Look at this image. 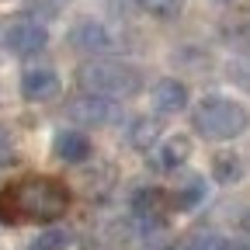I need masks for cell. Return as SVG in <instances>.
Listing matches in <instances>:
<instances>
[{
  "label": "cell",
  "instance_id": "1",
  "mask_svg": "<svg viewBox=\"0 0 250 250\" xmlns=\"http://www.w3.org/2000/svg\"><path fill=\"white\" fill-rule=\"evenodd\" d=\"M70 208V188L59 177L28 174L7 188H0V223H56Z\"/></svg>",
  "mask_w": 250,
  "mask_h": 250
},
{
  "label": "cell",
  "instance_id": "2",
  "mask_svg": "<svg viewBox=\"0 0 250 250\" xmlns=\"http://www.w3.org/2000/svg\"><path fill=\"white\" fill-rule=\"evenodd\" d=\"M77 87L104 101L136 98L143 90V70L125 59H87L77 66Z\"/></svg>",
  "mask_w": 250,
  "mask_h": 250
},
{
  "label": "cell",
  "instance_id": "3",
  "mask_svg": "<svg viewBox=\"0 0 250 250\" xmlns=\"http://www.w3.org/2000/svg\"><path fill=\"white\" fill-rule=\"evenodd\" d=\"M247 125H250L247 108L229 98H205L195 108V129L205 139H236L247 132Z\"/></svg>",
  "mask_w": 250,
  "mask_h": 250
},
{
  "label": "cell",
  "instance_id": "4",
  "mask_svg": "<svg viewBox=\"0 0 250 250\" xmlns=\"http://www.w3.org/2000/svg\"><path fill=\"white\" fill-rule=\"evenodd\" d=\"M4 45L14 56H35V52H42L49 45V31L39 21H14L4 31Z\"/></svg>",
  "mask_w": 250,
  "mask_h": 250
},
{
  "label": "cell",
  "instance_id": "5",
  "mask_svg": "<svg viewBox=\"0 0 250 250\" xmlns=\"http://www.w3.org/2000/svg\"><path fill=\"white\" fill-rule=\"evenodd\" d=\"M70 45L73 49H80V52H108L111 45H115V35L101 24V21H90V18H83V21H77L73 28H70Z\"/></svg>",
  "mask_w": 250,
  "mask_h": 250
},
{
  "label": "cell",
  "instance_id": "6",
  "mask_svg": "<svg viewBox=\"0 0 250 250\" xmlns=\"http://www.w3.org/2000/svg\"><path fill=\"white\" fill-rule=\"evenodd\" d=\"M59 94V77L49 66H35V70H24L21 77V98L24 101H49Z\"/></svg>",
  "mask_w": 250,
  "mask_h": 250
},
{
  "label": "cell",
  "instance_id": "7",
  "mask_svg": "<svg viewBox=\"0 0 250 250\" xmlns=\"http://www.w3.org/2000/svg\"><path fill=\"white\" fill-rule=\"evenodd\" d=\"M153 108L160 115H177L188 108V87L177 77H164L160 83L153 87Z\"/></svg>",
  "mask_w": 250,
  "mask_h": 250
},
{
  "label": "cell",
  "instance_id": "8",
  "mask_svg": "<svg viewBox=\"0 0 250 250\" xmlns=\"http://www.w3.org/2000/svg\"><path fill=\"white\" fill-rule=\"evenodd\" d=\"M66 111H70V118H77L83 125H104L111 118V104L104 98H94V94H80V98H73L66 104Z\"/></svg>",
  "mask_w": 250,
  "mask_h": 250
},
{
  "label": "cell",
  "instance_id": "9",
  "mask_svg": "<svg viewBox=\"0 0 250 250\" xmlns=\"http://www.w3.org/2000/svg\"><path fill=\"white\" fill-rule=\"evenodd\" d=\"M52 149H56V156L62 164H83L87 156H90V139L83 136V132H77V129H62L59 136H56V143H52Z\"/></svg>",
  "mask_w": 250,
  "mask_h": 250
},
{
  "label": "cell",
  "instance_id": "10",
  "mask_svg": "<svg viewBox=\"0 0 250 250\" xmlns=\"http://www.w3.org/2000/svg\"><path fill=\"white\" fill-rule=\"evenodd\" d=\"M223 35H226V42L250 49V4H240V7L223 21Z\"/></svg>",
  "mask_w": 250,
  "mask_h": 250
},
{
  "label": "cell",
  "instance_id": "11",
  "mask_svg": "<svg viewBox=\"0 0 250 250\" xmlns=\"http://www.w3.org/2000/svg\"><path fill=\"white\" fill-rule=\"evenodd\" d=\"M188 156H191V139L188 136H170L164 146H160V153H156V167L160 170H174V167H181Z\"/></svg>",
  "mask_w": 250,
  "mask_h": 250
},
{
  "label": "cell",
  "instance_id": "12",
  "mask_svg": "<svg viewBox=\"0 0 250 250\" xmlns=\"http://www.w3.org/2000/svg\"><path fill=\"white\" fill-rule=\"evenodd\" d=\"M164 205H167V195L160 191V188H139V191L132 195V212L139 219H160Z\"/></svg>",
  "mask_w": 250,
  "mask_h": 250
},
{
  "label": "cell",
  "instance_id": "13",
  "mask_svg": "<svg viewBox=\"0 0 250 250\" xmlns=\"http://www.w3.org/2000/svg\"><path fill=\"white\" fill-rule=\"evenodd\" d=\"M202 198H205V181L202 177H191L184 188H177V191L170 195V205L181 208V212H188V208H195Z\"/></svg>",
  "mask_w": 250,
  "mask_h": 250
},
{
  "label": "cell",
  "instance_id": "14",
  "mask_svg": "<svg viewBox=\"0 0 250 250\" xmlns=\"http://www.w3.org/2000/svg\"><path fill=\"white\" fill-rule=\"evenodd\" d=\"M156 139H160V122H156V118H139L132 125V132H129V143L136 149H149Z\"/></svg>",
  "mask_w": 250,
  "mask_h": 250
},
{
  "label": "cell",
  "instance_id": "15",
  "mask_svg": "<svg viewBox=\"0 0 250 250\" xmlns=\"http://www.w3.org/2000/svg\"><path fill=\"white\" fill-rule=\"evenodd\" d=\"M136 4L156 21H174L184 11V0H136Z\"/></svg>",
  "mask_w": 250,
  "mask_h": 250
},
{
  "label": "cell",
  "instance_id": "16",
  "mask_svg": "<svg viewBox=\"0 0 250 250\" xmlns=\"http://www.w3.org/2000/svg\"><path fill=\"white\" fill-rule=\"evenodd\" d=\"M70 247V233L66 229H45L28 243V250H66Z\"/></svg>",
  "mask_w": 250,
  "mask_h": 250
},
{
  "label": "cell",
  "instance_id": "17",
  "mask_svg": "<svg viewBox=\"0 0 250 250\" xmlns=\"http://www.w3.org/2000/svg\"><path fill=\"white\" fill-rule=\"evenodd\" d=\"M181 250H233V243L226 236H219V233H198V236L188 240Z\"/></svg>",
  "mask_w": 250,
  "mask_h": 250
},
{
  "label": "cell",
  "instance_id": "18",
  "mask_svg": "<svg viewBox=\"0 0 250 250\" xmlns=\"http://www.w3.org/2000/svg\"><path fill=\"white\" fill-rule=\"evenodd\" d=\"M212 170H215L219 181H236V177H240V156L219 153V156H215V164H212Z\"/></svg>",
  "mask_w": 250,
  "mask_h": 250
},
{
  "label": "cell",
  "instance_id": "19",
  "mask_svg": "<svg viewBox=\"0 0 250 250\" xmlns=\"http://www.w3.org/2000/svg\"><path fill=\"white\" fill-rule=\"evenodd\" d=\"M229 80L250 94V56H240V59L229 62Z\"/></svg>",
  "mask_w": 250,
  "mask_h": 250
},
{
  "label": "cell",
  "instance_id": "20",
  "mask_svg": "<svg viewBox=\"0 0 250 250\" xmlns=\"http://www.w3.org/2000/svg\"><path fill=\"white\" fill-rule=\"evenodd\" d=\"M14 164V143H11V132L0 125V167Z\"/></svg>",
  "mask_w": 250,
  "mask_h": 250
},
{
  "label": "cell",
  "instance_id": "21",
  "mask_svg": "<svg viewBox=\"0 0 250 250\" xmlns=\"http://www.w3.org/2000/svg\"><path fill=\"white\" fill-rule=\"evenodd\" d=\"M240 226H243V229H247V233H250V208H247V212H243V219H240Z\"/></svg>",
  "mask_w": 250,
  "mask_h": 250
},
{
  "label": "cell",
  "instance_id": "22",
  "mask_svg": "<svg viewBox=\"0 0 250 250\" xmlns=\"http://www.w3.org/2000/svg\"><path fill=\"white\" fill-rule=\"evenodd\" d=\"M219 4H226V0H219Z\"/></svg>",
  "mask_w": 250,
  "mask_h": 250
}]
</instances>
